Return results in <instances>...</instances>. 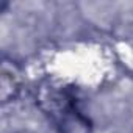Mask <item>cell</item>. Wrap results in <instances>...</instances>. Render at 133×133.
<instances>
[{"label": "cell", "instance_id": "cell-1", "mask_svg": "<svg viewBox=\"0 0 133 133\" xmlns=\"http://www.w3.org/2000/svg\"><path fill=\"white\" fill-rule=\"evenodd\" d=\"M38 103L58 133H91V119L74 88L47 85L39 91Z\"/></svg>", "mask_w": 133, "mask_h": 133}]
</instances>
